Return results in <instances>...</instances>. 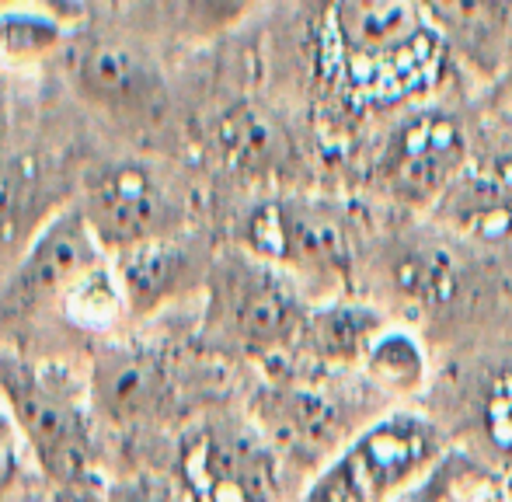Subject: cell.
I'll use <instances>...</instances> for the list:
<instances>
[{"instance_id":"cell-1","label":"cell","mask_w":512,"mask_h":502,"mask_svg":"<svg viewBox=\"0 0 512 502\" xmlns=\"http://www.w3.org/2000/svg\"><path fill=\"white\" fill-rule=\"evenodd\" d=\"M450 60L425 4L338 0L314 14V70L349 116L418 102L439 88Z\"/></svg>"},{"instance_id":"cell-2","label":"cell","mask_w":512,"mask_h":502,"mask_svg":"<svg viewBox=\"0 0 512 502\" xmlns=\"http://www.w3.org/2000/svg\"><path fill=\"white\" fill-rule=\"evenodd\" d=\"M203 290V335L230 356L283 360L310 314L297 279L244 248L216 255Z\"/></svg>"},{"instance_id":"cell-3","label":"cell","mask_w":512,"mask_h":502,"mask_svg":"<svg viewBox=\"0 0 512 502\" xmlns=\"http://www.w3.org/2000/svg\"><path fill=\"white\" fill-rule=\"evenodd\" d=\"M244 251L265 258L297 283H345L359 258L352 203L314 192H279L255 203L241 227Z\"/></svg>"},{"instance_id":"cell-4","label":"cell","mask_w":512,"mask_h":502,"mask_svg":"<svg viewBox=\"0 0 512 502\" xmlns=\"http://www.w3.org/2000/svg\"><path fill=\"white\" fill-rule=\"evenodd\" d=\"M370 408L363 387L349 384L342 374L279 370L251 401V422L272 443L283 468H310L324 457L331 461L345 443L356 440L370 426L363 422Z\"/></svg>"},{"instance_id":"cell-5","label":"cell","mask_w":512,"mask_h":502,"mask_svg":"<svg viewBox=\"0 0 512 502\" xmlns=\"http://www.w3.org/2000/svg\"><path fill=\"white\" fill-rule=\"evenodd\" d=\"M443 454V433L425 415L387 412L317 471L300 502H394Z\"/></svg>"},{"instance_id":"cell-6","label":"cell","mask_w":512,"mask_h":502,"mask_svg":"<svg viewBox=\"0 0 512 502\" xmlns=\"http://www.w3.org/2000/svg\"><path fill=\"white\" fill-rule=\"evenodd\" d=\"M0 401L21 429L42 471L81 496L91 485V426L74 384L25 356L0 349Z\"/></svg>"},{"instance_id":"cell-7","label":"cell","mask_w":512,"mask_h":502,"mask_svg":"<svg viewBox=\"0 0 512 502\" xmlns=\"http://www.w3.org/2000/svg\"><path fill=\"white\" fill-rule=\"evenodd\" d=\"M182 502H279L283 461L255 422L209 415L182 436L175 457Z\"/></svg>"},{"instance_id":"cell-8","label":"cell","mask_w":512,"mask_h":502,"mask_svg":"<svg viewBox=\"0 0 512 502\" xmlns=\"http://www.w3.org/2000/svg\"><path fill=\"white\" fill-rule=\"evenodd\" d=\"M471 133L453 109L425 105L398 119L370 161V185L411 210H432L471 161Z\"/></svg>"},{"instance_id":"cell-9","label":"cell","mask_w":512,"mask_h":502,"mask_svg":"<svg viewBox=\"0 0 512 502\" xmlns=\"http://www.w3.org/2000/svg\"><path fill=\"white\" fill-rule=\"evenodd\" d=\"M81 206L91 234L108 251H129L185 231L189 206L175 185L147 161L98 164L81 182Z\"/></svg>"},{"instance_id":"cell-10","label":"cell","mask_w":512,"mask_h":502,"mask_svg":"<svg viewBox=\"0 0 512 502\" xmlns=\"http://www.w3.org/2000/svg\"><path fill=\"white\" fill-rule=\"evenodd\" d=\"M91 405L112 426H154L189 408L182 360L157 346H105L91 367Z\"/></svg>"},{"instance_id":"cell-11","label":"cell","mask_w":512,"mask_h":502,"mask_svg":"<svg viewBox=\"0 0 512 502\" xmlns=\"http://www.w3.org/2000/svg\"><path fill=\"white\" fill-rule=\"evenodd\" d=\"M98 265H102V245L91 234L81 206L70 203L32 238L25 262L4 290V307L21 314L46 300H63V293Z\"/></svg>"},{"instance_id":"cell-12","label":"cell","mask_w":512,"mask_h":502,"mask_svg":"<svg viewBox=\"0 0 512 502\" xmlns=\"http://www.w3.org/2000/svg\"><path fill=\"white\" fill-rule=\"evenodd\" d=\"M216 255L203 234H171L150 245L129 248L115 262L122 297L133 314H150L192 290H203Z\"/></svg>"},{"instance_id":"cell-13","label":"cell","mask_w":512,"mask_h":502,"mask_svg":"<svg viewBox=\"0 0 512 502\" xmlns=\"http://www.w3.org/2000/svg\"><path fill=\"white\" fill-rule=\"evenodd\" d=\"M432 217L471 241L499 245L512 238V150L492 147L471 154Z\"/></svg>"},{"instance_id":"cell-14","label":"cell","mask_w":512,"mask_h":502,"mask_svg":"<svg viewBox=\"0 0 512 502\" xmlns=\"http://www.w3.org/2000/svg\"><path fill=\"white\" fill-rule=\"evenodd\" d=\"M74 88L112 116H154L164 105V77L147 53L122 39H95L74 63Z\"/></svg>"},{"instance_id":"cell-15","label":"cell","mask_w":512,"mask_h":502,"mask_svg":"<svg viewBox=\"0 0 512 502\" xmlns=\"http://www.w3.org/2000/svg\"><path fill=\"white\" fill-rule=\"evenodd\" d=\"M384 328V314L377 307L356 304V300H331V304L310 307L297 342L286 353V370L345 374L352 367H363L366 353Z\"/></svg>"},{"instance_id":"cell-16","label":"cell","mask_w":512,"mask_h":502,"mask_svg":"<svg viewBox=\"0 0 512 502\" xmlns=\"http://www.w3.org/2000/svg\"><path fill=\"white\" fill-rule=\"evenodd\" d=\"M70 168L56 157H0V245H18L67 210Z\"/></svg>"},{"instance_id":"cell-17","label":"cell","mask_w":512,"mask_h":502,"mask_svg":"<svg viewBox=\"0 0 512 502\" xmlns=\"http://www.w3.org/2000/svg\"><path fill=\"white\" fill-rule=\"evenodd\" d=\"M213 150L230 171L272 175L293 161V143L286 129L258 105H234L213 123Z\"/></svg>"},{"instance_id":"cell-18","label":"cell","mask_w":512,"mask_h":502,"mask_svg":"<svg viewBox=\"0 0 512 502\" xmlns=\"http://www.w3.org/2000/svg\"><path fill=\"white\" fill-rule=\"evenodd\" d=\"M453 60L492 70L506 67L512 42V7L506 4H425Z\"/></svg>"},{"instance_id":"cell-19","label":"cell","mask_w":512,"mask_h":502,"mask_svg":"<svg viewBox=\"0 0 512 502\" xmlns=\"http://www.w3.org/2000/svg\"><path fill=\"white\" fill-rule=\"evenodd\" d=\"M387 279H391L394 293L405 297L408 304L436 307L446 304L457 293L460 265L457 255L443 241L415 238L391 251V258H387Z\"/></svg>"},{"instance_id":"cell-20","label":"cell","mask_w":512,"mask_h":502,"mask_svg":"<svg viewBox=\"0 0 512 502\" xmlns=\"http://www.w3.org/2000/svg\"><path fill=\"white\" fill-rule=\"evenodd\" d=\"M363 367L370 384H377L380 391H391V394H415L425 384V374H429V360H425L422 342L411 332H405V328H391V325L377 335Z\"/></svg>"},{"instance_id":"cell-21","label":"cell","mask_w":512,"mask_h":502,"mask_svg":"<svg viewBox=\"0 0 512 502\" xmlns=\"http://www.w3.org/2000/svg\"><path fill=\"white\" fill-rule=\"evenodd\" d=\"M481 429H485L492 454H499L502 464L512 471V367L488 384L481 398Z\"/></svg>"},{"instance_id":"cell-22","label":"cell","mask_w":512,"mask_h":502,"mask_svg":"<svg viewBox=\"0 0 512 502\" xmlns=\"http://www.w3.org/2000/svg\"><path fill=\"white\" fill-rule=\"evenodd\" d=\"M18 478V440H14V426L7 419L4 405H0V499Z\"/></svg>"},{"instance_id":"cell-23","label":"cell","mask_w":512,"mask_h":502,"mask_svg":"<svg viewBox=\"0 0 512 502\" xmlns=\"http://www.w3.org/2000/svg\"><path fill=\"white\" fill-rule=\"evenodd\" d=\"M108 502H175L164 485L150 482V478H136V482H119L108 492Z\"/></svg>"},{"instance_id":"cell-24","label":"cell","mask_w":512,"mask_h":502,"mask_svg":"<svg viewBox=\"0 0 512 502\" xmlns=\"http://www.w3.org/2000/svg\"><path fill=\"white\" fill-rule=\"evenodd\" d=\"M481 475H485V471H481L478 464H474V468L464 475V482H460L457 489H453L450 496H446V502H488V499H481L478 492H467V485H471V482H478Z\"/></svg>"},{"instance_id":"cell-25","label":"cell","mask_w":512,"mask_h":502,"mask_svg":"<svg viewBox=\"0 0 512 502\" xmlns=\"http://www.w3.org/2000/svg\"><path fill=\"white\" fill-rule=\"evenodd\" d=\"M506 88H509V98H512V42H509V56H506Z\"/></svg>"}]
</instances>
